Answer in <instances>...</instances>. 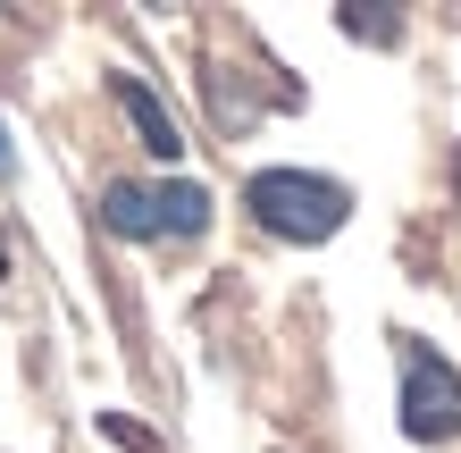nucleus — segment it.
<instances>
[{
	"instance_id": "nucleus-5",
	"label": "nucleus",
	"mask_w": 461,
	"mask_h": 453,
	"mask_svg": "<svg viewBox=\"0 0 461 453\" xmlns=\"http://www.w3.org/2000/svg\"><path fill=\"white\" fill-rule=\"evenodd\" d=\"M0 269H9V244H0Z\"/></svg>"
},
{
	"instance_id": "nucleus-4",
	"label": "nucleus",
	"mask_w": 461,
	"mask_h": 453,
	"mask_svg": "<svg viewBox=\"0 0 461 453\" xmlns=\"http://www.w3.org/2000/svg\"><path fill=\"white\" fill-rule=\"evenodd\" d=\"M110 93H118V110L134 118V135H143V151H151V159H176V151H185L176 118H168V110H159V101H151V85H143V76H118Z\"/></svg>"
},
{
	"instance_id": "nucleus-3",
	"label": "nucleus",
	"mask_w": 461,
	"mask_h": 453,
	"mask_svg": "<svg viewBox=\"0 0 461 453\" xmlns=\"http://www.w3.org/2000/svg\"><path fill=\"white\" fill-rule=\"evenodd\" d=\"M402 437H411V445L461 437V378H453V361L428 353L420 336L402 344Z\"/></svg>"
},
{
	"instance_id": "nucleus-1",
	"label": "nucleus",
	"mask_w": 461,
	"mask_h": 453,
	"mask_svg": "<svg viewBox=\"0 0 461 453\" xmlns=\"http://www.w3.org/2000/svg\"><path fill=\"white\" fill-rule=\"evenodd\" d=\"M243 210H252L268 235H285V244H328L352 219V194L336 177H311V168H260L243 185Z\"/></svg>"
},
{
	"instance_id": "nucleus-2",
	"label": "nucleus",
	"mask_w": 461,
	"mask_h": 453,
	"mask_svg": "<svg viewBox=\"0 0 461 453\" xmlns=\"http://www.w3.org/2000/svg\"><path fill=\"white\" fill-rule=\"evenodd\" d=\"M101 227L126 235V244L202 235V227H210V194H202V185H185V177H168V185H134V177H118V185H101Z\"/></svg>"
}]
</instances>
